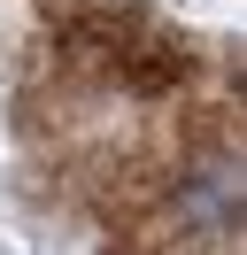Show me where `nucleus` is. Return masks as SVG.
<instances>
[{"label":"nucleus","mask_w":247,"mask_h":255,"mask_svg":"<svg viewBox=\"0 0 247 255\" xmlns=\"http://www.w3.org/2000/svg\"><path fill=\"white\" fill-rule=\"evenodd\" d=\"M185 209H193L201 224H224V217H232V170H224V162H209V170L193 178V193H185Z\"/></svg>","instance_id":"1"}]
</instances>
